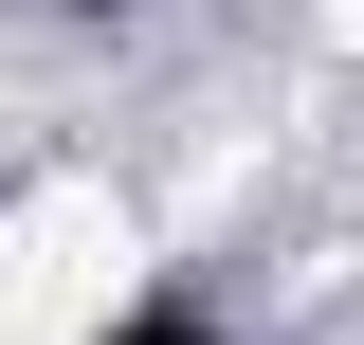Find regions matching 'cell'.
I'll return each mask as SVG.
<instances>
[{"label":"cell","mask_w":364,"mask_h":345,"mask_svg":"<svg viewBox=\"0 0 364 345\" xmlns=\"http://www.w3.org/2000/svg\"><path fill=\"white\" fill-rule=\"evenodd\" d=\"M128 291H146V218L109 182H18L0 200V345H109Z\"/></svg>","instance_id":"6da1fadb"},{"label":"cell","mask_w":364,"mask_h":345,"mask_svg":"<svg viewBox=\"0 0 364 345\" xmlns=\"http://www.w3.org/2000/svg\"><path fill=\"white\" fill-rule=\"evenodd\" d=\"M310 18H328V55H364V0H310Z\"/></svg>","instance_id":"7a4b0ae2"}]
</instances>
